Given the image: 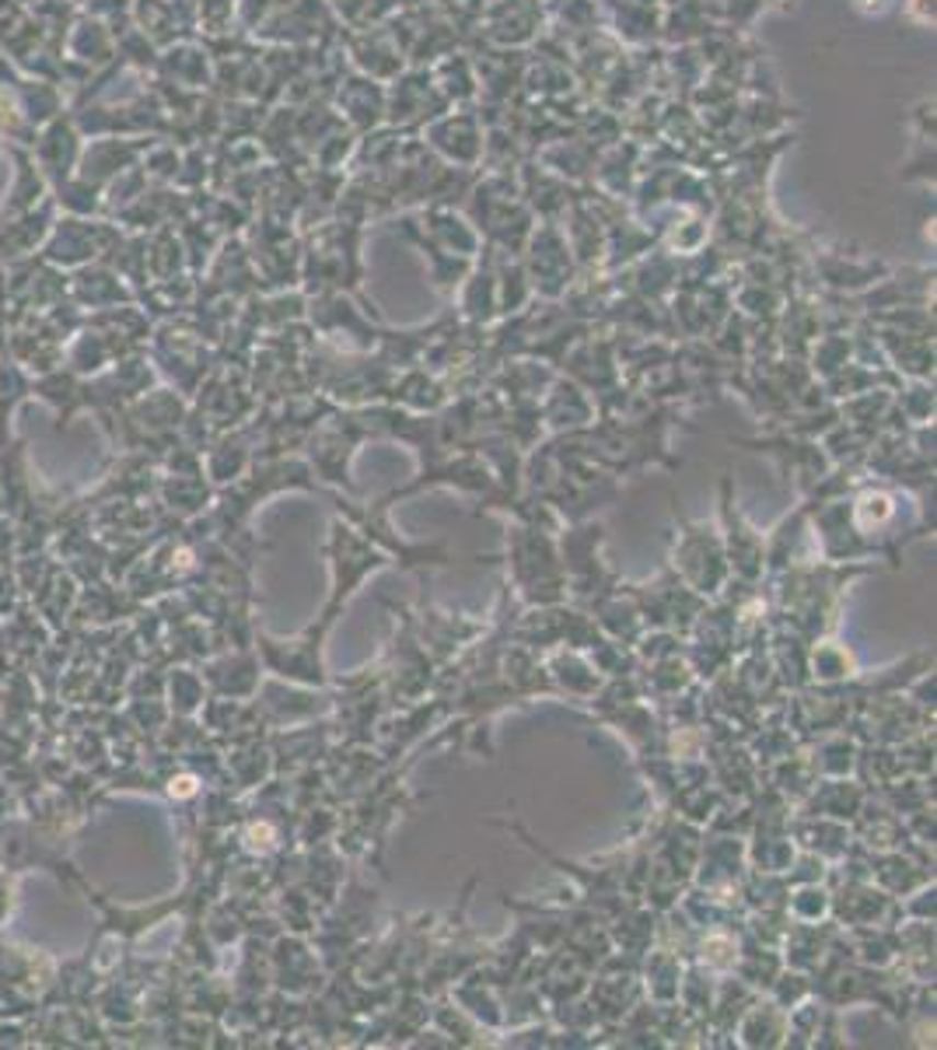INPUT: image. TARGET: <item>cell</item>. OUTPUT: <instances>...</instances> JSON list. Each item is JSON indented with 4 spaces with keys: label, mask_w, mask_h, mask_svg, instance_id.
<instances>
[{
    "label": "cell",
    "mask_w": 937,
    "mask_h": 1050,
    "mask_svg": "<svg viewBox=\"0 0 937 1050\" xmlns=\"http://www.w3.org/2000/svg\"><path fill=\"white\" fill-rule=\"evenodd\" d=\"M427 137L441 155L458 161V166H472L483 151V134L472 113H452L434 119L427 126Z\"/></svg>",
    "instance_id": "1"
},
{
    "label": "cell",
    "mask_w": 937,
    "mask_h": 1050,
    "mask_svg": "<svg viewBox=\"0 0 937 1050\" xmlns=\"http://www.w3.org/2000/svg\"><path fill=\"white\" fill-rule=\"evenodd\" d=\"M889 4H892V0H854V8L865 11V14H885Z\"/></svg>",
    "instance_id": "2"
},
{
    "label": "cell",
    "mask_w": 937,
    "mask_h": 1050,
    "mask_svg": "<svg viewBox=\"0 0 937 1050\" xmlns=\"http://www.w3.org/2000/svg\"><path fill=\"white\" fill-rule=\"evenodd\" d=\"M172 791L190 795V791H193V777H179V781H172Z\"/></svg>",
    "instance_id": "3"
}]
</instances>
